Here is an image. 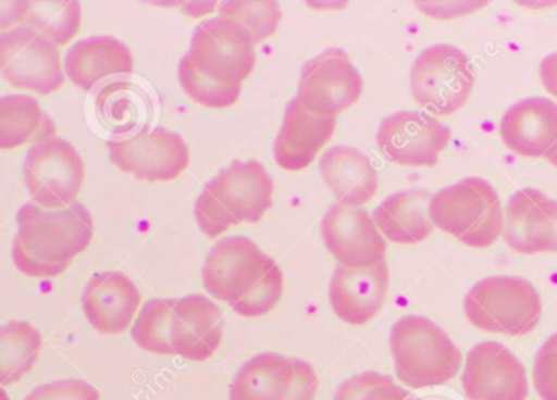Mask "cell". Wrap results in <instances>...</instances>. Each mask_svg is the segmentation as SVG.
Instances as JSON below:
<instances>
[{"mask_svg":"<svg viewBox=\"0 0 557 400\" xmlns=\"http://www.w3.org/2000/svg\"><path fill=\"white\" fill-rule=\"evenodd\" d=\"M0 74L22 90L54 93L64 85L59 46L26 25L0 33Z\"/></svg>","mask_w":557,"mask_h":400,"instance_id":"10","label":"cell"},{"mask_svg":"<svg viewBox=\"0 0 557 400\" xmlns=\"http://www.w3.org/2000/svg\"><path fill=\"white\" fill-rule=\"evenodd\" d=\"M540 75H542L543 87L546 88V91L557 98V52L543 59Z\"/></svg>","mask_w":557,"mask_h":400,"instance_id":"38","label":"cell"},{"mask_svg":"<svg viewBox=\"0 0 557 400\" xmlns=\"http://www.w3.org/2000/svg\"><path fill=\"white\" fill-rule=\"evenodd\" d=\"M25 400H100V392L82 379H62L33 389Z\"/></svg>","mask_w":557,"mask_h":400,"instance_id":"35","label":"cell"},{"mask_svg":"<svg viewBox=\"0 0 557 400\" xmlns=\"http://www.w3.org/2000/svg\"><path fill=\"white\" fill-rule=\"evenodd\" d=\"M504 241L520 254L557 252V200L539 189H522L507 203Z\"/></svg>","mask_w":557,"mask_h":400,"instance_id":"16","label":"cell"},{"mask_svg":"<svg viewBox=\"0 0 557 400\" xmlns=\"http://www.w3.org/2000/svg\"><path fill=\"white\" fill-rule=\"evenodd\" d=\"M108 152L121 172L144 182H173L189 166L185 140L165 127L143 129L126 140H110Z\"/></svg>","mask_w":557,"mask_h":400,"instance_id":"12","label":"cell"},{"mask_svg":"<svg viewBox=\"0 0 557 400\" xmlns=\"http://www.w3.org/2000/svg\"><path fill=\"white\" fill-rule=\"evenodd\" d=\"M411 396L389 376L366 372L352 376L337 388L334 400H409Z\"/></svg>","mask_w":557,"mask_h":400,"instance_id":"32","label":"cell"},{"mask_svg":"<svg viewBox=\"0 0 557 400\" xmlns=\"http://www.w3.org/2000/svg\"><path fill=\"white\" fill-rule=\"evenodd\" d=\"M54 134V124L35 98L25 95L0 98V150L18 149L25 143L33 146Z\"/></svg>","mask_w":557,"mask_h":400,"instance_id":"26","label":"cell"},{"mask_svg":"<svg viewBox=\"0 0 557 400\" xmlns=\"http://www.w3.org/2000/svg\"><path fill=\"white\" fill-rule=\"evenodd\" d=\"M429 215L442 232L474 249L491 248L504 232L499 195L486 179L467 178L432 196Z\"/></svg>","mask_w":557,"mask_h":400,"instance_id":"4","label":"cell"},{"mask_svg":"<svg viewBox=\"0 0 557 400\" xmlns=\"http://www.w3.org/2000/svg\"><path fill=\"white\" fill-rule=\"evenodd\" d=\"M545 159L548 160V162L552 163V165L556 166L557 168V142L556 146L553 147V149L549 150L548 153H546Z\"/></svg>","mask_w":557,"mask_h":400,"instance_id":"39","label":"cell"},{"mask_svg":"<svg viewBox=\"0 0 557 400\" xmlns=\"http://www.w3.org/2000/svg\"><path fill=\"white\" fill-rule=\"evenodd\" d=\"M473 85L470 59L455 46H431L412 64V97L435 116H448L463 108Z\"/></svg>","mask_w":557,"mask_h":400,"instance_id":"6","label":"cell"},{"mask_svg":"<svg viewBox=\"0 0 557 400\" xmlns=\"http://www.w3.org/2000/svg\"><path fill=\"white\" fill-rule=\"evenodd\" d=\"M330 191L346 207H360L375 196L379 175L369 157L352 147H331L320 160Z\"/></svg>","mask_w":557,"mask_h":400,"instance_id":"23","label":"cell"},{"mask_svg":"<svg viewBox=\"0 0 557 400\" xmlns=\"http://www.w3.org/2000/svg\"><path fill=\"white\" fill-rule=\"evenodd\" d=\"M451 130L431 114L399 111L385 117L376 134L380 152L406 166H434L450 143Z\"/></svg>","mask_w":557,"mask_h":400,"instance_id":"13","label":"cell"},{"mask_svg":"<svg viewBox=\"0 0 557 400\" xmlns=\"http://www.w3.org/2000/svg\"><path fill=\"white\" fill-rule=\"evenodd\" d=\"M173 300H150L136 317L131 336L134 342L157 355H175L172 347Z\"/></svg>","mask_w":557,"mask_h":400,"instance_id":"29","label":"cell"},{"mask_svg":"<svg viewBox=\"0 0 557 400\" xmlns=\"http://www.w3.org/2000/svg\"><path fill=\"white\" fill-rule=\"evenodd\" d=\"M131 90V85L113 84L100 91L97 98V113L101 123L114 130L124 123H129L131 126L136 123L137 110L136 103L129 97L133 95Z\"/></svg>","mask_w":557,"mask_h":400,"instance_id":"33","label":"cell"},{"mask_svg":"<svg viewBox=\"0 0 557 400\" xmlns=\"http://www.w3.org/2000/svg\"><path fill=\"white\" fill-rule=\"evenodd\" d=\"M274 183L260 162L232 163L202 189L195 213L199 228L218 238L242 222L258 223L273 205Z\"/></svg>","mask_w":557,"mask_h":400,"instance_id":"2","label":"cell"},{"mask_svg":"<svg viewBox=\"0 0 557 400\" xmlns=\"http://www.w3.org/2000/svg\"><path fill=\"white\" fill-rule=\"evenodd\" d=\"M255 46L240 23L214 16L196 28L186 54L206 77L219 84L242 85L257 65Z\"/></svg>","mask_w":557,"mask_h":400,"instance_id":"9","label":"cell"},{"mask_svg":"<svg viewBox=\"0 0 557 400\" xmlns=\"http://www.w3.org/2000/svg\"><path fill=\"white\" fill-rule=\"evenodd\" d=\"M222 311L205 295L173 300L172 347L175 355L191 362L211 359L222 342Z\"/></svg>","mask_w":557,"mask_h":400,"instance_id":"18","label":"cell"},{"mask_svg":"<svg viewBox=\"0 0 557 400\" xmlns=\"http://www.w3.org/2000/svg\"><path fill=\"white\" fill-rule=\"evenodd\" d=\"M432 196L425 191H401L389 196L373 210V222L389 241L416 245L434 229L429 207Z\"/></svg>","mask_w":557,"mask_h":400,"instance_id":"24","label":"cell"},{"mask_svg":"<svg viewBox=\"0 0 557 400\" xmlns=\"http://www.w3.org/2000/svg\"><path fill=\"white\" fill-rule=\"evenodd\" d=\"M388 285L389 272L385 261L369 268L337 265L330 282L331 308L344 323L366 326L382 310Z\"/></svg>","mask_w":557,"mask_h":400,"instance_id":"17","label":"cell"},{"mask_svg":"<svg viewBox=\"0 0 557 400\" xmlns=\"http://www.w3.org/2000/svg\"><path fill=\"white\" fill-rule=\"evenodd\" d=\"M336 129V117L318 116L305 110L297 98L285 108L274 143V159L285 172H301L317 159Z\"/></svg>","mask_w":557,"mask_h":400,"instance_id":"20","label":"cell"},{"mask_svg":"<svg viewBox=\"0 0 557 400\" xmlns=\"http://www.w3.org/2000/svg\"><path fill=\"white\" fill-rule=\"evenodd\" d=\"M327 251L347 268H369L385 261L386 242L362 207H331L321 222Z\"/></svg>","mask_w":557,"mask_h":400,"instance_id":"15","label":"cell"},{"mask_svg":"<svg viewBox=\"0 0 557 400\" xmlns=\"http://www.w3.org/2000/svg\"><path fill=\"white\" fill-rule=\"evenodd\" d=\"M42 337L25 321L0 326V386L18 383L32 372L41 352Z\"/></svg>","mask_w":557,"mask_h":400,"instance_id":"27","label":"cell"},{"mask_svg":"<svg viewBox=\"0 0 557 400\" xmlns=\"http://www.w3.org/2000/svg\"><path fill=\"white\" fill-rule=\"evenodd\" d=\"M0 400H10L9 396H7V392L3 391L2 388H0Z\"/></svg>","mask_w":557,"mask_h":400,"instance_id":"40","label":"cell"},{"mask_svg":"<svg viewBox=\"0 0 557 400\" xmlns=\"http://www.w3.org/2000/svg\"><path fill=\"white\" fill-rule=\"evenodd\" d=\"M507 149L523 159H545L557 142V104L548 98H527L513 104L500 121Z\"/></svg>","mask_w":557,"mask_h":400,"instance_id":"21","label":"cell"},{"mask_svg":"<svg viewBox=\"0 0 557 400\" xmlns=\"http://www.w3.org/2000/svg\"><path fill=\"white\" fill-rule=\"evenodd\" d=\"M318 391V378L313 366L295 359V375L290 392L285 400H313Z\"/></svg>","mask_w":557,"mask_h":400,"instance_id":"36","label":"cell"},{"mask_svg":"<svg viewBox=\"0 0 557 400\" xmlns=\"http://www.w3.org/2000/svg\"><path fill=\"white\" fill-rule=\"evenodd\" d=\"M396 376L412 389L447 385L460 373L461 352L442 327L418 314L401 317L389 334Z\"/></svg>","mask_w":557,"mask_h":400,"instance_id":"3","label":"cell"},{"mask_svg":"<svg viewBox=\"0 0 557 400\" xmlns=\"http://www.w3.org/2000/svg\"><path fill=\"white\" fill-rule=\"evenodd\" d=\"M129 48L111 36H91L75 42L64 58V72L75 87L88 91L110 75L133 74Z\"/></svg>","mask_w":557,"mask_h":400,"instance_id":"22","label":"cell"},{"mask_svg":"<svg viewBox=\"0 0 557 400\" xmlns=\"http://www.w3.org/2000/svg\"><path fill=\"white\" fill-rule=\"evenodd\" d=\"M362 90V75L347 52L331 48L304 65L295 98L310 113L336 117L357 103Z\"/></svg>","mask_w":557,"mask_h":400,"instance_id":"11","label":"cell"},{"mask_svg":"<svg viewBox=\"0 0 557 400\" xmlns=\"http://www.w3.org/2000/svg\"><path fill=\"white\" fill-rule=\"evenodd\" d=\"M178 75L183 90L202 107L222 110L237 103L240 98L242 85L219 84L206 77L188 54L180 62Z\"/></svg>","mask_w":557,"mask_h":400,"instance_id":"30","label":"cell"},{"mask_svg":"<svg viewBox=\"0 0 557 400\" xmlns=\"http://www.w3.org/2000/svg\"><path fill=\"white\" fill-rule=\"evenodd\" d=\"M139 307V288L121 272L94 275L82 295V308L88 323L107 336L129 329Z\"/></svg>","mask_w":557,"mask_h":400,"instance_id":"19","label":"cell"},{"mask_svg":"<svg viewBox=\"0 0 557 400\" xmlns=\"http://www.w3.org/2000/svg\"><path fill=\"white\" fill-rule=\"evenodd\" d=\"M295 375V359L260 353L248 360L231 386V400H285Z\"/></svg>","mask_w":557,"mask_h":400,"instance_id":"25","label":"cell"},{"mask_svg":"<svg viewBox=\"0 0 557 400\" xmlns=\"http://www.w3.org/2000/svg\"><path fill=\"white\" fill-rule=\"evenodd\" d=\"M470 400H527L525 366L499 342H481L468 352L461 375Z\"/></svg>","mask_w":557,"mask_h":400,"instance_id":"14","label":"cell"},{"mask_svg":"<svg viewBox=\"0 0 557 400\" xmlns=\"http://www.w3.org/2000/svg\"><path fill=\"white\" fill-rule=\"evenodd\" d=\"M533 386L542 400H557V333L553 334L533 363Z\"/></svg>","mask_w":557,"mask_h":400,"instance_id":"34","label":"cell"},{"mask_svg":"<svg viewBox=\"0 0 557 400\" xmlns=\"http://www.w3.org/2000/svg\"><path fill=\"white\" fill-rule=\"evenodd\" d=\"M219 16L240 23L255 45H260L276 33L282 12L277 2H224L219 7Z\"/></svg>","mask_w":557,"mask_h":400,"instance_id":"31","label":"cell"},{"mask_svg":"<svg viewBox=\"0 0 557 400\" xmlns=\"http://www.w3.org/2000/svg\"><path fill=\"white\" fill-rule=\"evenodd\" d=\"M16 226L13 262L20 272L35 278L58 277L67 271L94 238V218L81 202L59 210L25 203L16 212Z\"/></svg>","mask_w":557,"mask_h":400,"instance_id":"1","label":"cell"},{"mask_svg":"<svg viewBox=\"0 0 557 400\" xmlns=\"http://www.w3.org/2000/svg\"><path fill=\"white\" fill-rule=\"evenodd\" d=\"M277 267L276 261L247 236H228L209 252L202 284L211 297L234 308Z\"/></svg>","mask_w":557,"mask_h":400,"instance_id":"8","label":"cell"},{"mask_svg":"<svg viewBox=\"0 0 557 400\" xmlns=\"http://www.w3.org/2000/svg\"><path fill=\"white\" fill-rule=\"evenodd\" d=\"M465 314L478 329L527 336L539 326L543 304L539 291L522 277L496 275L478 282L465 297Z\"/></svg>","mask_w":557,"mask_h":400,"instance_id":"5","label":"cell"},{"mask_svg":"<svg viewBox=\"0 0 557 400\" xmlns=\"http://www.w3.org/2000/svg\"><path fill=\"white\" fill-rule=\"evenodd\" d=\"M32 2H0V33L15 28L25 20Z\"/></svg>","mask_w":557,"mask_h":400,"instance_id":"37","label":"cell"},{"mask_svg":"<svg viewBox=\"0 0 557 400\" xmlns=\"http://www.w3.org/2000/svg\"><path fill=\"white\" fill-rule=\"evenodd\" d=\"M23 178L36 205L65 209L75 203L84 185V160L67 140L49 137L29 147L23 163Z\"/></svg>","mask_w":557,"mask_h":400,"instance_id":"7","label":"cell"},{"mask_svg":"<svg viewBox=\"0 0 557 400\" xmlns=\"http://www.w3.org/2000/svg\"><path fill=\"white\" fill-rule=\"evenodd\" d=\"M23 22L54 45L65 46L81 29L82 7L78 2H32Z\"/></svg>","mask_w":557,"mask_h":400,"instance_id":"28","label":"cell"}]
</instances>
